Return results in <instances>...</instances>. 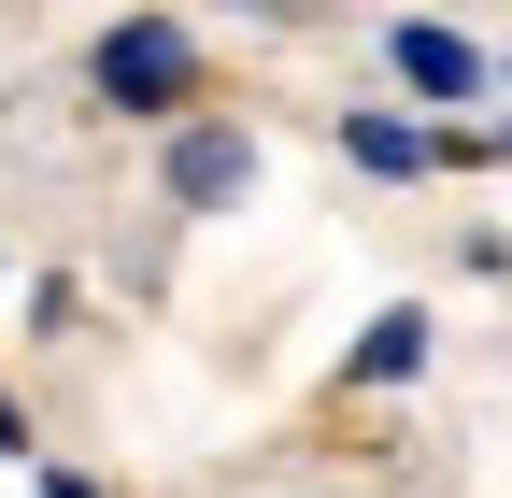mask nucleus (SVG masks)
<instances>
[{
  "instance_id": "3",
  "label": "nucleus",
  "mask_w": 512,
  "mask_h": 498,
  "mask_svg": "<svg viewBox=\"0 0 512 498\" xmlns=\"http://www.w3.org/2000/svg\"><path fill=\"white\" fill-rule=\"evenodd\" d=\"M242 171H256V157H242L228 129H185V143H171V200H200V214H214V200H242Z\"/></svg>"
},
{
  "instance_id": "5",
  "label": "nucleus",
  "mask_w": 512,
  "mask_h": 498,
  "mask_svg": "<svg viewBox=\"0 0 512 498\" xmlns=\"http://www.w3.org/2000/svg\"><path fill=\"white\" fill-rule=\"evenodd\" d=\"M413 356H427V314H384V328L356 342V370H370V385H399V370H413Z\"/></svg>"
},
{
  "instance_id": "4",
  "label": "nucleus",
  "mask_w": 512,
  "mask_h": 498,
  "mask_svg": "<svg viewBox=\"0 0 512 498\" xmlns=\"http://www.w3.org/2000/svg\"><path fill=\"white\" fill-rule=\"evenodd\" d=\"M342 143H356V171H427V157H441L427 129H399V114H356Z\"/></svg>"
},
{
  "instance_id": "2",
  "label": "nucleus",
  "mask_w": 512,
  "mask_h": 498,
  "mask_svg": "<svg viewBox=\"0 0 512 498\" xmlns=\"http://www.w3.org/2000/svg\"><path fill=\"white\" fill-rule=\"evenodd\" d=\"M384 57H399V86H413V100H470V86H484V57L441 29V15H399V29H384Z\"/></svg>"
},
{
  "instance_id": "6",
  "label": "nucleus",
  "mask_w": 512,
  "mask_h": 498,
  "mask_svg": "<svg viewBox=\"0 0 512 498\" xmlns=\"http://www.w3.org/2000/svg\"><path fill=\"white\" fill-rule=\"evenodd\" d=\"M57 498H100V484H57Z\"/></svg>"
},
{
  "instance_id": "1",
  "label": "nucleus",
  "mask_w": 512,
  "mask_h": 498,
  "mask_svg": "<svg viewBox=\"0 0 512 498\" xmlns=\"http://www.w3.org/2000/svg\"><path fill=\"white\" fill-rule=\"evenodd\" d=\"M185 86H200V43H185L171 15H128V29H100V100H114V114H171Z\"/></svg>"
}]
</instances>
